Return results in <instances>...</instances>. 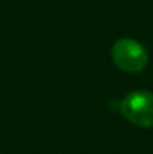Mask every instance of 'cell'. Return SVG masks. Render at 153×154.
I'll use <instances>...</instances> for the list:
<instances>
[{
  "instance_id": "1",
  "label": "cell",
  "mask_w": 153,
  "mask_h": 154,
  "mask_svg": "<svg viewBox=\"0 0 153 154\" xmlns=\"http://www.w3.org/2000/svg\"><path fill=\"white\" fill-rule=\"evenodd\" d=\"M120 112L123 117L138 127L153 126V94L146 90L129 93L120 102Z\"/></svg>"
},
{
  "instance_id": "2",
  "label": "cell",
  "mask_w": 153,
  "mask_h": 154,
  "mask_svg": "<svg viewBox=\"0 0 153 154\" xmlns=\"http://www.w3.org/2000/svg\"><path fill=\"white\" fill-rule=\"evenodd\" d=\"M111 57L119 69L129 73L141 72L149 61L146 48L134 39H119L113 45Z\"/></svg>"
}]
</instances>
